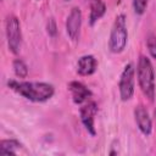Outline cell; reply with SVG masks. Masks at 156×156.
<instances>
[{"label": "cell", "instance_id": "obj_5", "mask_svg": "<svg viewBox=\"0 0 156 156\" xmlns=\"http://www.w3.org/2000/svg\"><path fill=\"white\" fill-rule=\"evenodd\" d=\"M134 73H135V69L132 63L126 65V67L122 71L119 84H118L119 96L122 101L130 100L134 94Z\"/></svg>", "mask_w": 156, "mask_h": 156}, {"label": "cell", "instance_id": "obj_3", "mask_svg": "<svg viewBox=\"0 0 156 156\" xmlns=\"http://www.w3.org/2000/svg\"><path fill=\"white\" fill-rule=\"evenodd\" d=\"M127 40H128V30H127V24H126V16L121 13L116 17L111 33H110L108 48L111 52L113 54L122 52L126 49Z\"/></svg>", "mask_w": 156, "mask_h": 156}, {"label": "cell", "instance_id": "obj_19", "mask_svg": "<svg viewBox=\"0 0 156 156\" xmlns=\"http://www.w3.org/2000/svg\"><path fill=\"white\" fill-rule=\"evenodd\" d=\"M90 1H91V0H90Z\"/></svg>", "mask_w": 156, "mask_h": 156}, {"label": "cell", "instance_id": "obj_16", "mask_svg": "<svg viewBox=\"0 0 156 156\" xmlns=\"http://www.w3.org/2000/svg\"><path fill=\"white\" fill-rule=\"evenodd\" d=\"M46 30H48L49 35H51V37H55V35H56L57 28H56V23H55L54 18H50V20L48 21V23H46Z\"/></svg>", "mask_w": 156, "mask_h": 156}, {"label": "cell", "instance_id": "obj_4", "mask_svg": "<svg viewBox=\"0 0 156 156\" xmlns=\"http://www.w3.org/2000/svg\"><path fill=\"white\" fill-rule=\"evenodd\" d=\"M5 33H6L9 50L15 55L18 54L22 45V32H21L20 20L16 16L13 15L7 16L5 23Z\"/></svg>", "mask_w": 156, "mask_h": 156}, {"label": "cell", "instance_id": "obj_18", "mask_svg": "<svg viewBox=\"0 0 156 156\" xmlns=\"http://www.w3.org/2000/svg\"><path fill=\"white\" fill-rule=\"evenodd\" d=\"M66 1H69V0H66Z\"/></svg>", "mask_w": 156, "mask_h": 156}, {"label": "cell", "instance_id": "obj_12", "mask_svg": "<svg viewBox=\"0 0 156 156\" xmlns=\"http://www.w3.org/2000/svg\"><path fill=\"white\" fill-rule=\"evenodd\" d=\"M22 144L16 139H5L0 143V152L7 155H15L17 149H21Z\"/></svg>", "mask_w": 156, "mask_h": 156}, {"label": "cell", "instance_id": "obj_17", "mask_svg": "<svg viewBox=\"0 0 156 156\" xmlns=\"http://www.w3.org/2000/svg\"><path fill=\"white\" fill-rule=\"evenodd\" d=\"M155 118H156V110H155Z\"/></svg>", "mask_w": 156, "mask_h": 156}, {"label": "cell", "instance_id": "obj_10", "mask_svg": "<svg viewBox=\"0 0 156 156\" xmlns=\"http://www.w3.org/2000/svg\"><path fill=\"white\" fill-rule=\"evenodd\" d=\"M98 68V61L93 55H84L77 62V72L80 76H90Z\"/></svg>", "mask_w": 156, "mask_h": 156}, {"label": "cell", "instance_id": "obj_7", "mask_svg": "<svg viewBox=\"0 0 156 156\" xmlns=\"http://www.w3.org/2000/svg\"><path fill=\"white\" fill-rule=\"evenodd\" d=\"M80 26H82V11L79 7H73L66 20V32L73 41H77L79 39Z\"/></svg>", "mask_w": 156, "mask_h": 156}, {"label": "cell", "instance_id": "obj_15", "mask_svg": "<svg viewBox=\"0 0 156 156\" xmlns=\"http://www.w3.org/2000/svg\"><path fill=\"white\" fill-rule=\"evenodd\" d=\"M146 46H147V49H149L150 55H151L154 58H156V35L150 34V35L147 37V39H146Z\"/></svg>", "mask_w": 156, "mask_h": 156}, {"label": "cell", "instance_id": "obj_13", "mask_svg": "<svg viewBox=\"0 0 156 156\" xmlns=\"http://www.w3.org/2000/svg\"><path fill=\"white\" fill-rule=\"evenodd\" d=\"M12 67H13V72L18 78H26L28 74V67L24 63L23 60L21 58H16L12 62Z\"/></svg>", "mask_w": 156, "mask_h": 156}, {"label": "cell", "instance_id": "obj_1", "mask_svg": "<svg viewBox=\"0 0 156 156\" xmlns=\"http://www.w3.org/2000/svg\"><path fill=\"white\" fill-rule=\"evenodd\" d=\"M7 85L22 95L23 98L34 101V102H43L52 98L55 89L49 83L43 82H18V80H9Z\"/></svg>", "mask_w": 156, "mask_h": 156}, {"label": "cell", "instance_id": "obj_14", "mask_svg": "<svg viewBox=\"0 0 156 156\" xmlns=\"http://www.w3.org/2000/svg\"><path fill=\"white\" fill-rule=\"evenodd\" d=\"M149 0H133V9L136 15H143L147 7Z\"/></svg>", "mask_w": 156, "mask_h": 156}, {"label": "cell", "instance_id": "obj_2", "mask_svg": "<svg viewBox=\"0 0 156 156\" xmlns=\"http://www.w3.org/2000/svg\"><path fill=\"white\" fill-rule=\"evenodd\" d=\"M136 77L143 94L152 101L155 98V72L151 61L145 55H140L138 60Z\"/></svg>", "mask_w": 156, "mask_h": 156}, {"label": "cell", "instance_id": "obj_11", "mask_svg": "<svg viewBox=\"0 0 156 156\" xmlns=\"http://www.w3.org/2000/svg\"><path fill=\"white\" fill-rule=\"evenodd\" d=\"M106 12V5L102 0H91L89 12V24L94 26Z\"/></svg>", "mask_w": 156, "mask_h": 156}, {"label": "cell", "instance_id": "obj_6", "mask_svg": "<svg viewBox=\"0 0 156 156\" xmlns=\"http://www.w3.org/2000/svg\"><path fill=\"white\" fill-rule=\"evenodd\" d=\"M98 113V105L94 101H89L85 105H83L79 110V116L83 126L88 130L90 135H95V115Z\"/></svg>", "mask_w": 156, "mask_h": 156}, {"label": "cell", "instance_id": "obj_9", "mask_svg": "<svg viewBox=\"0 0 156 156\" xmlns=\"http://www.w3.org/2000/svg\"><path fill=\"white\" fill-rule=\"evenodd\" d=\"M68 90L71 91V96L74 104L80 105L83 102H85L90 96H91V91L89 88H87L83 83L73 80L68 84Z\"/></svg>", "mask_w": 156, "mask_h": 156}, {"label": "cell", "instance_id": "obj_8", "mask_svg": "<svg viewBox=\"0 0 156 156\" xmlns=\"http://www.w3.org/2000/svg\"><path fill=\"white\" fill-rule=\"evenodd\" d=\"M134 118H135V123H136L139 130L144 135H150L151 130H152V122L149 116V112L146 111V108L144 106L139 105L134 108Z\"/></svg>", "mask_w": 156, "mask_h": 156}]
</instances>
